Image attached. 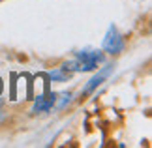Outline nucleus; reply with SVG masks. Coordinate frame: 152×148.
<instances>
[{
	"label": "nucleus",
	"mask_w": 152,
	"mask_h": 148,
	"mask_svg": "<svg viewBox=\"0 0 152 148\" xmlns=\"http://www.w3.org/2000/svg\"><path fill=\"white\" fill-rule=\"evenodd\" d=\"M122 49H124V41H122L116 26L111 25L107 34H105V38H103V51L111 52V55H118Z\"/></svg>",
	"instance_id": "obj_1"
},
{
	"label": "nucleus",
	"mask_w": 152,
	"mask_h": 148,
	"mask_svg": "<svg viewBox=\"0 0 152 148\" xmlns=\"http://www.w3.org/2000/svg\"><path fill=\"white\" fill-rule=\"evenodd\" d=\"M111 71H113V66H105L103 69H100V71H98V73H96L94 77H92L90 81H88V85L85 86V90H83V94H85V96H88V94H92V92H94L96 88L100 86L102 82H103V81L109 77V73H111Z\"/></svg>",
	"instance_id": "obj_2"
},
{
	"label": "nucleus",
	"mask_w": 152,
	"mask_h": 148,
	"mask_svg": "<svg viewBox=\"0 0 152 148\" xmlns=\"http://www.w3.org/2000/svg\"><path fill=\"white\" fill-rule=\"evenodd\" d=\"M60 98H62V101H60V103H56V109H62L66 103H69V98H72V94H69V92H64Z\"/></svg>",
	"instance_id": "obj_3"
},
{
	"label": "nucleus",
	"mask_w": 152,
	"mask_h": 148,
	"mask_svg": "<svg viewBox=\"0 0 152 148\" xmlns=\"http://www.w3.org/2000/svg\"><path fill=\"white\" fill-rule=\"evenodd\" d=\"M51 79H56V81H66V79H68V73H62V71H53V73H51Z\"/></svg>",
	"instance_id": "obj_4"
},
{
	"label": "nucleus",
	"mask_w": 152,
	"mask_h": 148,
	"mask_svg": "<svg viewBox=\"0 0 152 148\" xmlns=\"http://www.w3.org/2000/svg\"><path fill=\"white\" fill-rule=\"evenodd\" d=\"M0 2H2V0H0Z\"/></svg>",
	"instance_id": "obj_5"
}]
</instances>
